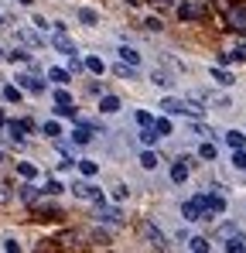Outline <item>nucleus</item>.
I'll list each match as a JSON object with an SVG mask.
<instances>
[{"mask_svg": "<svg viewBox=\"0 0 246 253\" xmlns=\"http://www.w3.org/2000/svg\"><path fill=\"white\" fill-rule=\"evenodd\" d=\"M14 83L21 85L24 92H31V96H44V83H41L35 72H17V76H14Z\"/></svg>", "mask_w": 246, "mask_h": 253, "instance_id": "obj_4", "label": "nucleus"}, {"mask_svg": "<svg viewBox=\"0 0 246 253\" xmlns=\"http://www.w3.org/2000/svg\"><path fill=\"white\" fill-rule=\"evenodd\" d=\"M48 79H51V83L62 89V85L72 83V72H69V69H62V65H51V69H48Z\"/></svg>", "mask_w": 246, "mask_h": 253, "instance_id": "obj_15", "label": "nucleus"}, {"mask_svg": "<svg viewBox=\"0 0 246 253\" xmlns=\"http://www.w3.org/2000/svg\"><path fill=\"white\" fill-rule=\"evenodd\" d=\"M41 133H44L48 140H62V124H58V120H44V124H41Z\"/></svg>", "mask_w": 246, "mask_h": 253, "instance_id": "obj_22", "label": "nucleus"}, {"mask_svg": "<svg viewBox=\"0 0 246 253\" xmlns=\"http://www.w3.org/2000/svg\"><path fill=\"white\" fill-rule=\"evenodd\" d=\"M17 174H21L24 181H35V178H38V168H35L31 161H17Z\"/></svg>", "mask_w": 246, "mask_h": 253, "instance_id": "obj_29", "label": "nucleus"}, {"mask_svg": "<svg viewBox=\"0 0 246 253\" xmlns=\"http://www.w3.org/2000/svg\"><path fill=\"white\" fill-rule=\"evenodd\" d=\"M202 195H205V209H208V219H215V215H226L229 202H226V192H222V185L208 188V192H202Z\"/></svg>", "mask_w": 246, "mask_h": 253, "instance_id": "obj_2", "label": "nucleus"}, {"mask_svg": "<svg viewBox=\"0 0 246 253\" xmlns=\"http://www.w3.org/2000/svg\"><path fill=\"white\" fill-rule=\"evenodd\" d=\"M208 79H212L215 85H222V89L236 85V76H233L229 69H222V65H212V69H208Z\"/></svg>", "mask_w": 246, "mask_h": 253, "instance_id": "obj_7", "label": "nucleus"}, {"mask_svg": "<svg viewBox=\"0 0 246 253\" xmlns=\"http://www.w3.org/2000/svg\"><path fill=\"white\" fill-rule=\"evenodd\" d=\"M222 140L229 144V151H246V133L243 130H226Z\"/></svg>", "mask_w": 246, "mask_h": 253, "instance_id": "obj_13", "label": "nucleus"}, {"mask_svg": "<svg viewBox=\"0 0 246 253\" xmlns=\"http://www.w3.org/2000/svg\"><path fill=\"white\" fill-rule=\"evenodd\" d=\"M110 199H113V202L120 206V202H126V199H130V188H126V185H113V192H110Z\"/></svg>", "mask_w": 246, "mask_h": 253, "instance_id": "obj_34", "label": "nucleus"}, {"mask_svg": "<svg viewBox=\"0 0 246 253\" xmlns=\"http://www.w3.org/2000/svg\"><path fill=\"white\" fill-rule=\"evenodd\" d=\"M76 168H79V174L89 181V178H96V174H99V161H92V158H79V165H76Z\"/></svg>", "mask_w": 246, "mask_h": 253, "instance_id": "obj_19", "label": "nucleus"}, {"mask_svg": "<svg viewBox=\"0 0 246 253\" xmlns=\"http://www.w3.org/2000/svg\"><path fill=\"white\" fill-rule=\"evenodd\" d=\"M226 253H246V236H233V240H226Z\"/></svg>", "mask_w": 246, "mask_h": 253, "instance_id": "obj_32", "label": "nucleus"}, {"mask_svg": "<svg viewBox=\"0 0 246 253\" xmlns=\"http://www.w3.org/2000/svg\"><path fill=\"white\" fill-rule=\"evenodd\" d=\"M96 219H103V222L117 226V222H120V212H117V209H99V212H96Z\"/></svg>", "mask_w": 246, "mask_h": 253, "instance_id": "obj_35", "label": "nucleus"}, {"mask_svg": "<svg viewBox=\"0 0 246 253\" xmlns=\"http://www.w3.org/2000/svg\"><path fill=\"white\" fill-rule=\"evenodd\" d=\"M113 72H117V76H120V79H126V83H130V79H137V69H130V65H113Z\"/></svg>", "mask_w": 246, "mask_h": 253, "instance_id": "obj_36", "label": "nucleus"}, {"mask_svg": "<svg viewBox=\"0 0 246 253\" xmlns=\"http://www.w3.org/2000/svg\"><path fill=\"white\" fill-rule=\"evenodd\" d=\"M229 28L240 31V35H246V3H236V7L229 10Z\"/></svg>", "mask_w": 246, "mask_h": 253, "instance_id": "obj_9", "label": "nucleus"}, {"mask_svg": "<svg viewBox=\"0 0 246 253\" xmlns=\"http://www.w3.org/2000/svg\"><path fill=\"white\" fill-rule=\"evenodd\" d=\"M7 62H14V65H31V51H24V48H14V51L7 55Z\"/></svg>", "mask_w": 246, "mask_h": 253, "instance_id": "obj_30", "label": "nucleus"}, {"mask_svg": "<svg viewBox=\"0 0 246 253\" xmlns=\"http://www.w3.org/2000/svg\"><path fill=\"white\" fill-rule=\"evenodd\" d=\"M192 133L195 137H202V140H208V137H215V130L205 124V120H192Z\"/></svg>", "mask_w": 246, "mask_h": 253, "instance_id": "obj_27", "label": "nucleus"}, {"mask_svg": "<svg viewBox=\"0 0 246 253\" xmlns=\"http://www.w3.org/2000/svg\"><path fill=\"white\" fill-rule=\"evenodd\" d=\"M76 17H79V24H85V28H96L99 24V10H92V7H79Z\"/></svg>", "mask_w": 246, "mask_h": 253, "instance_id": "obj_20", "label": "nucleus"}, {"mask_svg": "<svg viewBox=\"0 0 246 253\" xmlns=\"http://www.w3.org/2000/svg\"><path fill=\"white\" fill-rule=\"evenodd\" d=\"M10 199V192H7V185H0V202H7Z\"/></svg>", "mask_w": 246, "mask_h": 253, "instance_id": "obj_41", "label": "nucleus"}, {"mask_svg": "<svg viewBox=\"0 0 246 253\" xmlns=\"http://www.w3.org/2000/svg\"><path fill=\"white\" fill-rule=\"evenodd\" d=\"M133 120H137V126H140V130H144V126H154V120H158V117H154L151 110H137V113H133Z\"/></svg>", "mask_w": 246, "mask_h": 253, "instance_id": "obj_33", "label": "nucleus"}, {"mask_svg": "<svg viewBox=\"0 0 246 253\" xmlns=\"http://www.w3.org/2000/svg\"><path fill=\"white\" fill-rule=\"evenodd\" d=\"M3 253H24L21 240H3Z\"/></svg>", "mask_w": 246, "mask_h": 253, "instance_id": "obj_39", "label": "nucleus"}, {"mask_svg": "<svg viewBox=\"0 0 246 253\" xmlns=\"http://www.w3.org/2000/svg\"><path fill=\"white\" fill-rule=\"evenodd\" d=\"M158 106H161V113H164V117H181V106H185V96H181V99H178V96H164V99L158 103Z\"/></svg>", "mask_w": 246, "mask_h": 253, "instance_id": "obj_10", "label": "nucleus"}, {"mask_svg": "<svg viewBox=\"0 0 246 253\" xmlns=\"http://www.w3.org/2000/svg\"><path fill=\"white\" fill-rule=\"evenodd\" d=\"M188 250L192 253H212V243H208V236H192L188 240Z\"/></svg>", "mask_w": 246, "mask_h": 253, "instance_id": "obj_25", "label": "nucleus"}, {"mask_svg": "<svg viewBox=\"0 0 246 253\" xmlns=\"http://www.w3.org/2000/svg\"><path fill=\"white\" fill-rule=\"evenodd\" d=\"M158 140H161V133H158L154 126H144V130H140V144H144V147H154Z\"/></svg>", "mask_w": 246, "mask_h": 253, "instance_id": "obj_31", "label": "nucleus"}, {"mask_svg": "<svg viewBox=\"0 0 246 253\" xmlns=\"http://www.w3.org/2000/svg\"><path fill=\"white\" fill-rule=\"evenodd\" d=\"M181 219H185V222H199V219H208V209H205V195H202V192L181 202Z\"/></svg>", "mask_w": 246, "mask_h": 253, "instance_id": "obj_1", "label": "nucleus"}, {"mask_svg": "<svg viewBox=\"0 0 246 253\" xmlns=\"http://www.w3.org/2000/svg\"><path fill=\"white\" fill-rule=\"evenodd\" d=\"M188 171H192V161L178 158V161L171 165V181H174V185H185V181H188Z\"/></svg>", "mask_w": 246, "mask_h": 253, "instance_id": "obj_12", "label": "nucleus"}, {"mask_svg": "<svg viewBox=\"0 0 246 253\" xmlns=\"http://www.w3.org/2000/svg\"><path fill=\"white\" fill-rule=\"evenodd\" d=\"M0 165H3V151H0Z\"/></svg>", "mask_w": 246, "mask_h": 253, "instance_id": "obj_45", "label": "nucleus"}, {"mask_svg": "<svg viewBox=\"0 0 246 253\" xmlns=\"http://www.w3.org/2000/svg\"><path fill=\"white\" fill-rule=\"evenodd\" d=\"M243 229L236 226V222H222L219 229H215V240H233V236H240Z\"/></svg>", "mask_w": 246, "mask_h": 253, "instance_id": "obj_24", "label": "nucleus"}, {"mask_svg": "<svg viewBox=\"0 0 246 253\" xmlns=\"http://www.w3.org/2000/svg\"><path fill=\"white\" fill-rule=\"evenodd\" d=\"M144 28H147V31H161V21H158V17H147Z\"/></svg>", "mask_w": 246, "mask_h": 253, "instance_id": "obj_40", "label": "nucleus"}, {"mask_svg": "<svg viewBox=\"0 0 246 253\" xmlns=\"http://www.w3.org/2000/svg\"><path fill=\"white\" fill-rule=\"evenodd\" d=\"M0 96H3V103H17L21 106V99H24V89L17 83H7L3 89H0Z\"/></svg>", "mask_w": 246, "mask_h": 253, "instance_id": "obj_14", "label": "nucleus"}, {"mask_svg": "<svg viewBox=\"0 0 246 253\" xmlns=\"http://www.w3.org/2000/svg\"><path fill=\"white\" fill-rule=\"evenodd\" d=\"M0 124H7V120H3V110H0Z\"/></svg>", "mask_w": 246, "mask_h": 253, "instance_id": "obj_44", "label": "nucleus"}, {"mask_svg": "<svg viewBox=\"0 0 246 253\" xmlns=\"http://www.w3.org/2000/svg\"><path fill=\"white\" fill-rule=\"evenodd\" d=\"M92 126H85V124H79L72 133H69V144H76V147H85V144H92Z\"/></svg>", "mask_w": 246, "mask_h": 253, "instance_id": "obj_8", "label": "nucleus"}, {"mask_svg": "<svg viewBox=\"0 0 246 253\" xmlns=\"http://www.w3.org/2000/svg\"><path fill=\"white\" fill-rule=\"evenodd\" d=\"M72 195H76V199H85V202L103 206V188L92 185V181H76V185H72Z\"/></svg>", "mask_w": 246, "mask_h": 253, "instance_id": "obj_3", "label": "nucleus"}, {"mask_svg": "<svg viewBox=\"0 0 246 253\" xmlns=\"http://www.w3.org/2000/svg\"><path fill=\"white\" fill-rule=\"evenodd\" d=\"M7 55H10V51H7V48L0 44V62H7Z\"/></svg>", "mask_w": 246, "mask_h": 253, "instance_id": "obj_42", "label": "nucleus"}, {"mask_svg": "<svg viewBox=\"0 0 246 253\" xmlns=\"http://www.w3.org/2000/svg\"><path fill=\"white\" fill-rule=\"evenodd\" d=\"M120 96H99V113H106V117H113V113H120Z\"/></svg>", "mask_w": 246, "mask_h": 253, "instance_id": "obj_18", "label": "nucleus"}, {"mask_svg": "<svg viewBox=\"0 0 246 253\" xmlns=\"http://www.w3.org/2000/svg\"><path fill=\"white\" fill-rule=\"evenodd\" d=\"M178 17L181 21H199L202 17V3L199 0H178Z\"/></svg>", "mask_w": 246, "mask_h": 253, "instance_id": "obj_6", "label": "nucleus"}, {"mask_svg": "<svg viewBox=\"0 0 246 253\" xmlns=\"http://www.w3.org/2000/svg\"><path fill=\"white\" fill-rule=\"evenodd\" d=\"M44 192H48V195H62L65 188H62V181H58V178H48V181H44Z\"/></svg>", "mask_w": 246, "mask_h": 253, "instance_id": "obj_37", "label": "nucleus"}, {"mask_svg": "<svg viewBox=\"0 0 246 253\" xmlns=\"http://www.w3.org/2000/svg\"><path fill=\"white\" fill-rule=\"evenodd\" d=\"M137 161H140V168H144V171H158V165H161V158H158V151H151V147H144Z\"/></svg>", "mask_w": 246, "mask_h": 253, "instance_id": "obj_16", "label": "nucleus"}, {"mask_svg": "<svg viewBox=\"0 0 246 253\" xmlns=\"http://www.w3.org/2000/svg\"><path fill=\"white\" fill-rule=\"evenodd\" d=\"M144 236H147V243H151V247H158V250L167 247V243H164V233L154 226V222H144Z\"/></svg>", "mask_w": 246, "mask_h": 253, "instance_id": "obj_17", "label": "nucleus"}, {"mask_svg": "<svg viewBox=\"0 0 246 253\" xmlns=\"http://www.w3.org/2000/svg\"><path fill=\"white\" fill-rule=\"evenodd\" d=\"M85 72H92V76H103V72H106V62H103L99 55H85Z\"/></svg>", "mask_w": 246, "mask_h": 253, "instance_id": "obj_23", "label": "nucleus"}, {"mask_svg": "<svg viewBox=\"0 0 246 253\" xmlns=\"http://www.w3.org/2000/svg\"><path fill=\"white\" fill-rule=\"evenodd\" d=\"M117 55H120L123 65H130V69H140V51H137L133 44H120V48H117Z\"/></svg>", "mask_w": 246, "mask_h": 253, "instance_id": "obj_11", "label": "nucleus"}, {"mask_svg": "<svg viewBox=\"0 0 246 253\" xmlns=\"http://www.w3.org/2000/svg\"><path fill=\"white\" fill-rule=\"evenodd\" d=\"M233 168L246 174V151H233Z\"/></svg>", "mask_w": 246, "mask_h": 253, "instance_id": "obj_38", "label": "nucleus"}, {"mask_svg": "<svg viewBox=\"0 0 246 253\" xmlns=\"http://www.w3.org/2000/svg\"><path fill=\"white\" fill-rule=\"evenodd\" d=\"M199 158H202V161H215V158H219V147H215L212 140H202V144H199Z\"/></svg>", "mask_w": 246, "mask_h": 253, "instance_id": "obj_26", "label": "nucleus"}, {"mask_svg": "<svg viewBox=\"0 0 246 253\" xmlns=\"http://www.w3.org/2000/svg\"><path fill=\"white\" fill-rule=\"evenodd\" d=\"M48 44L58 51V55H65V58H72V55H79V44L72 42V35H51Z\"/></svg>", "mask_w": 246, "mask_h": 253, "instance_id": "obj_5", "label": "nucleus"}, {"mask_svg": "<svg viewBox=\"0 0 246 253\" xmlns=\"http://www.w3.org/2000/svg\"><path fill=\"white\" fill-rule=\"evenodd\" d=\"M154 130H158V133H161V137H171V133H174V124H171V117H158V120H154Z\"/></svg>", "mask_w": 246, "mask_h": 253, "instance_id": "obj_28", "label": "nucleus"}, {"mask_svg": "<svg viewBox=\"0 0 246 253\" xmlns=\"http://www.w3.org/2000/svg\"><path fill=\"white\" fill-rule=\"evenodd\" d=\"M14 3H21V7H31V3H35V0H14Z\"/></svg>", "mask_w": 246, "mask_h": 253, "instance_id": "obj_43", "label": "nucleus"}, {"mask_svg": "<svg viewBox=\"0 0 246 253\" xmlns=\"http://www.w3.org/2000/svg\"><path fill=\"white\" fill-rule=\"evenodd\" d=\"M151 83L158 85V89H164V92H171V89H174V79H171L167 72H161V69H154V72H151Z\"/></svg>", "mask_w": 246, "mask_h": 253, "instance_id": "obj_21", "label": "nucleus"}]
</instances>
